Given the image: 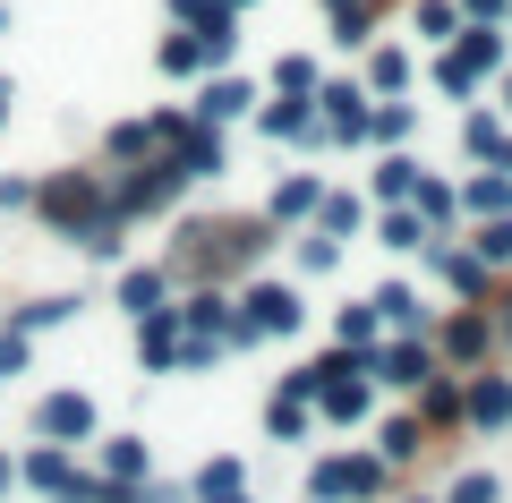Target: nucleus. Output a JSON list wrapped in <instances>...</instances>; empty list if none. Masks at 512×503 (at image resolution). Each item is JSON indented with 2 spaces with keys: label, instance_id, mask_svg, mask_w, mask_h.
<instances>
[{
  "label": "nucleus",
  "instance_id": "obj_28",
  "mask_svg": "<svg viewBox=\"0 0 512 503\" xmlns=\"http://www.w3.org/2000/svg\"><path fill=\"white\" fill-rule=\"evenodd\" d=\"M419 239H427L419 214H384V248H419Z\"/></svg>",
  "mask_w": 512,
  "mask_h": 503
},
{
  "label": "nucleus",
  "instance_id": "obj_43",
  "mask_svg": "<svg viewBox=\"0 0 512 503\" xmlns=\"http://www.w3.org/2000/svg\"><path fill=\"white\" fill-rule=\"evenodd\" d=\"M504 103H512V86H504Z\"/></svg>",
  "mask_w": 512,
  "mask_h": 503
},
{
  "label": "nucleus",
  "instance_id": "obj_30",
  "mask_svg": "<svg viewBox=\"0 0 512 503\" xmlns=\"http://www.w3.org/2000/svg\"><path fill=\"white\" fill-rule=\"evenodd\" d=\"M367 77H376V86L393 94V86H402V77H410V60H402V52H376V69H367Z\"/></svg>",
  "mask_w": 512,
  "mask_h": 503
},
{
  "label": "nucleus",
  "instance_id": "obj_17",
  "mask_svg": "<svg viewBox=\"0 0 512 503\" xmlns=\"http://www.w3.org/2000/svg\"><path fill=\"white\" fill-rule=\"evenodd\" d=\"M444 342H453V359H478V350H487V316H453Z\"/></svg>",
  "mask_w": 512,
  "mask_h": 503
},
{
  "label": "nucleus",
  "instance_id": "obj_15",
  "mask_svg": "<svg viewBox=\"0 0 512 503\" xmlns=\"http://www.w3.org/2000/svg\"><path fill=\"white\" fill-rule=\"evenodd\" d=\"M77 316V299H35V307H18V333H43V324H69Z\"/></svg>",
  "mask_w": 512,
  "mask_h": 503
},
{
  "label": "nucleus",
  "instance_id": "obj_29",
  "mask_svg": "<svg viewBox=\"0 0 512 503\" xmlns=\"http://www.w3.org/2000/svg\"><path fill=\"white\" fill-rule=\"evenodd\" d=\"M146 145H154V128H146V120H128V128H111V154H146Z\"/></svg>",
  "mask_w": 512,
  "mask_h": 503
},
{
  "label": "nucleus",
  "instance_id": "obj_20",
  "mask_svg": "<svg viewBox=\"0 0 512 503\" xmlns=\"http://www.w3.org/2000/svg\"><path fill=\"white\" fill-rule=\"evenodd\" d=\"M461 145H470L478 162H495V145H504V128H495L487 111H470V128H461Z\"/></svg>",
  "mask_w": 512,
  "mask_h": 503
},
{
  "label": "nucleus",
  "instance_id": "obj_24",
  "mask_svg": "<svg viewBox=\"0 0 512 503\" xmlns=\"http://www.w3.org/2000/svg\"><path fill=\"white\" fill-rule=\"evenodd\" d=\"M444 273H453L461 299H478V290H487V265H478V256H444Z\"/></svg>",
  "mask_w": 512,
  "mask_h": 503
},
{
  "label": "nucleus",
  "instance_id": "obj_1",
  "mask_svg": "<svg viewBox=\"0 0 512 503\" xmlns=\"http://www.w3.org/2000/svg\"><path fill=\"white\" fill-rule=\"evenodd\" d=\"M43 214H52L60 231L77 239V248H86V239L103 231V222H120V214H111V205H103V188L86 180V171H69V180H52V188H43Z\"/></svg>",
  "mask_w": 512,
  "mask_h": 503
},
{
  "label": "nucleus",
  "instance_id": "obj_26",
  "mask_svg": "<svg viewBox=\"0 0 512 503\" xmlns=\"http://www.w3.org/2000/svg\"><path fill=\"white\" fill-rule=\"evenodd\" d=\"M316 214H325V231H359V197H316Z\"/></svg>",
  "mask_w": 512,
  "mask_h": 503
},
{
  "label": "nucleus",
  "instance_id": "obj_40",
  "mask_svg": "<svg viewBox=\"0 0 512 503\" xmlns=\"http://www.w3.org/2000/svg\"><path fill=\"white\" fill-rule=\"evenodd\" d=\"M0 120H9V86H0Z\"/></svg>",
  "mask_w": 512,
  "mask_h": 503
},
{
  "label": "nucleus",
  "instance_id": "obj_8",
  "mask_svg": "<svg viewBox=\"0 0 512 503\" xmlns=\"http://www.w3.org/2000/svg\"><path fill=\"white\" fill-rule=\"evenodd\" d=\"M478 265H512V214H478Z\"/></svg>",
  "mask_w": 512,
  "mask_h": 503
},
{
  "label": "nucleus",
  "instance_id": "obj_10",
  "mask_svg": "<svg viewBox=\"0 0 512 503\" xmlns=\"http://www.w3.org/2000/svg\"><path fill=\"white\" fill-rule=\"evenodd\" d=\"M316 197H325L316 180H282V188H274V222H299V214H316Z\"/></svg>",
  "mask_w": 512,
  "mask_h": 503
},
{
  "label": "nucleus",
  "instance_id": "obj_33",
  "mask_svg": "<svg viewBox=\"0 0 512 503\" xmlns=\"http://www.w3.org/2000/svg\"><path fill=\"white\" fill-rule=\"evenodd\" d=\"M419 26L427 35H453V0H419Z\"/></svg>",
  "mask_w": 512,
  "mask_h": 503
},
{
  "label": "nucleus",
  "instance_id": "obj_4",
  "mask_svg": "<svg viewBox=\"0 0 512 503\" xmlns=\"http://www.w3.org/2000/svg\"><path fill=\"white\" fill-rule=\"evenodd\" d=\"M461 410H470L478 427H512V384L504 376H478L470 393H461Z\"/></svg>",
  "mask_w": 512,
  "mask_h": 503
},
{
  "label": "nucleus",
  "instance_id": "obj_6",
  "mask_svg": "<svg viewBox=\"0 0 512 503\" xmlns=\"http://www.w3.org/2000/svg\"><path fill=\"white\" fill-rule=\"evenodd\" d=\"M248 103H256V86H239V77H214V86L197 94V120H205V128H214V120H239Z\"/></svg>",
  "mask_w": 512,
  "mask_h": 503
},
{
  "label": "nucleus",
  "instance_id": "obj_16",
  "mask_svg": "<svg viewBox=\"0 0 512 503\" xmlns=\"http://www.w3.org/2000/svg\"><path fill=\"white\" fill-rule=\"evenodd\" d=\"M333 333H342V350H367V342H376V307H342Z\"/></svg>",
  "mask_w": 512,
  "mask_h": 503
},
{
  "label": "nucleus",
  "instance_id": "obj_7",
  "mask_svg": "<svg viewBox=\"0 0 512 503\" xmlns=\"http://www.w3.org/2000/svg\"><path fill=\"white\" fill-rule=\"evenodd\" d=\"M316 495H376V461H325Z\"/></svg>",
  "mask_w": 512,
  "mask_h": 503
},
{
  "label": "nucleus",
  "instance_id": "obj_34",
  "mask_svg": "<svg viewBox=\"0 0 512 503\" xmlns=\"http://www.w3.org/2000/svg\"><path fill=\"white\" fill-rule=\"evenodd\" d=\"M461 410V393H453V384H436V376H427V418H453Z\"/></svg>",
  "mask_w": 512,
  "mask_h": 503
},
{
  "label": "nucleus",
  "instance_id": "obj_2",
  "mask_svg": "<svg viewBox=\"0 0 512 503\" xmlns=\"http://www.w3.org/2000/svg\"><path fill=\"white\" fill-rule=\"evenodd\" d=\"M43 435H52V444L94 435V401H86V393H52V401H43Z\"/></svg>",
  "mask_w": 512,
  "mask_h": 503
},
{
  "label": "nucleus",
  "instance_id": "obj_3",
  "mask_svg": "<svg viewBox=\"0 0 512 503\" xmlns=\"http://www.w3.org/2000/svg\"><path fill=\"white\" fill-rule=\"evenodd\" d=\"M137 350H146V367H180V307H146Z\"/></svg>",
  "mask_w": 512,
  "mask_h": 503
},
{
  "label": "nucleus",
  "instance_id": "obj_19",
  "mask_svg": "<svg viewBox=\"0 0 512 503\" xmlns=\"http://www.w3.org/2000/svg\"><path fill=\"white\" fill-rule=\"evenodd\" d=\"M265 137H316V120L299 103H274V111H265Z\"/></svg>",
  "mask_w": 512,
  "mask_h": 503
},
{
  "label": "nucleus",
  "instance_id": "obj_14",
  "mask_svg": "<svg viewBox=\"0 0 512 503\" xmlns=\"http://www.w3.org/2000/svg\"><path fill=\"white\" fill-rule=\"evenodd\" d=\"M470 214H512V180L495 171V180H470Z\"/></svg>",
  "mask_w": 512,
  "mask_h": 503
},
{
  "label": "nucleus",
  "instance_id": "obj_9",
  "mask_svg": "<svg viewBox=\"0 0 512 503\" xmlns=\"http://www.w3.org/2000/svg\"><path fill=\"white\" fill-rule=\"evenodd\" d=\"M180 324H197L205 342H222V333H231V307H222L214 290H205V299H188V307H180Z\"/></svg>",
  "mask_w": 512,
  "mask_h": 503
},
{
  "label": "nucleus",
  "instance_id": "obj_42",
  "mask_svg": "<svg viewBox=\"0 0 512 503\" xmlns=\"http://www.w3.org/2000/svg\"><path fill=\"white\" fill-rule=\"evenodd\" d=\"M0 486H9V461H0Z\"/></svg>",
  "mask_w": 512,
  "mask_h": 503
},
{
  "label": "nucleus",
  "instance_id": "obj_41",
  "mask_svg": "<svg viewBox=\"0 0 512 503\" xmlns=\"http://www.w3.org/2000/svg\"><path fill=\"white\" fill-rule=\"evenodd\" d=\"M222 9H248V0H222Z\"/></svg>",
  "mask_w": 512,
  "mask_h": 503
},
{
  "label": "nucleus",
  "instance_id": "obj_13",
  "mask_svg": "<svg viewBox=\"0 0 512 503\" xmlns=\"http://www.w3.org/2000/svg\"><path fill=\"white\" fill-rule=\"evenodd\" d=\"M26 478H35V486H52V495H69V486H77V469L60 461V452H35V461H26Z\"/></svg>",
  "mask_w": 512,
  "mask_h": 503
},
{
  "label": "nucleus",
  "instance_id": "obj_35",
  "mask_svg": "<svg viewBox=\"0 0 512 503\" xmlns=\"http://www.w3.org/2000/svg\"><path fill=\"white\" fill-rule=\"evenodd\" d=\"M453 503H495V478H478V469H470V478L453 486Z\"/></svg>",
  "mask_w": 512,
  "mask_h": 503
},
{
  "label": "nucleus",
  "instance_id": "obj_11",
  "mask_svg": "<svg viewBox=\"0 0 512 503\" xmlns=\"http://www.w3.org/2000/svg\"><path fill=\"white\" fill-rule=\"evenodd\" d=\"M376 197H393V205H402V197H419V162H402V154H393V162L376 171Z\"/></svg>",
  "mask_w": 512,
  "mask_h": 503
},
{
  "label": "nucleus",
  "instance_id": "obj_22",
  "mask_svg": "<svg viewBox=\"0 0 512 503\" xmlns=\"http://www.w3.org/2000/svg\"><path fill=\"white\" fill-rule=\"evenodd\" d=\"M163 69H171V77L205 69V43H197V35H171V43H163Z\"/></svg>",
  "mask_w": 512,
  "mask_h": 503
},
{
  "label": "nucleus",
  "instance_id": "obj_23",
  "mask_svg": "<svg viewBox=\"0 0 512 503\" xmlns=\"http://www.w3.org/2000/svg\"><path fill=\"white\" fill-rule=\"evenodd\" d=\"M367 137H384V145H402V137H410V103H384L376 120H367Z\"/></svg>",
  "mask_w": 512,
  "mask_h": 503
},
{
  "label": "nucleus",
  "instance_id": "obj_39",
  "mask_svg": "<svg viewBox=\"0 0 512 503\" xmlns=\"http://www.w3.org/2000/svg\"><path fill=\"white\" fill-rule=\"evenodd\" d=\"M495 162H504V180H512V145H495Z\"/></svg>",
  "mask_w": 512,
  "mask_h": 503
},
{
  "label": "nucleus",
  "instance_id": "obj_5",
  "mask_svg": "<svg viewBox=\"0 0 512 503\" xmlns=\"http://www.w3.org/2000/svg\"><path fill=\"white\" fill-rule=\"evenodd\" d=\"M367 367H376L384 384H427V376H436V359H427L419 342H402V350H376V359H367Z\"/></svg>",
  "mask_w": 512,
  "mask_h": 503
},
{
  "label": "nucleus",
  "instance_id": "obj_38",
  "mask_svg": "<svg viewBox=\"0 0 512 503\" xmlns=\"http://www.w3.org/2000/svg\"><path fill=\"white\" fill-rule=\"evenodd\" d=\"M470 9H478V18H495V9H504V0H470Z\"/></svg>",
  "mask_w": 512,
  "mask_h": 503
},
{
  "label": "nucleus",
  "instance_id": "obj_21",
  "mask_svg": "<svg viewBox=\"0 0 512 503\" xmlns=\"http://www.w3.org/2000/svg\"><path fill=\"white\" fill-rule=\"evenodd\" d=\"M265 427H274V435H308V401H299V393H282L274 410H265Z\"/></svg>",
  "mask_w": 512,
  "mask_h": 503
},
{
  "label": "nucleus",
  "instance_id": "obj_31",
  "mask_svg": "<svg viewBox=\"0 0 512 503\" xmlns=\"http://www.w3.org/2000/svg\"><path fill=\"white\" fill-rule=\"evenodd\" d=\"M419 205H427V222H453V188H436V180H419Z\"/></svg>",
  "mask_w": 512,
  "mask_h": 503
},
{
  "label": "nucleus",
  "instance_id": "obj_18",
  "mask_svg": "<svg viewBox=\"0 0 512 503\" xmlns=\"http://www.w3.org/2000/svg\"><path fill=\"white\" fill-rule=\"evenodd\" d=\"M367 307H376V316H393V324H419V299H410L402 282H384V290H376Z\"/></svg>",
  "mask_w": 512,
  "mask_h": 503
},
{
  "label": "nucleus",
  "instance_id": "obj_12",
  "mask_svg": "<svg viewBox=\"0 0 512 503\" xmlns=\"http://www.w3.org/2000/svg\"><path fill=\"white\" fill-rule=\"evenodd\" d=\"M120 307H128V316L163 307V273H128V282H120Z\"/></svg>",
  "mask_w": 512,
  "mask_h": 503
},
{
  "label": "nucleus",
  "instance_id": "obj_25",
  "mask_svg": "<svg viewBox=\"0 0 512 503\" xmlns=\"http://www.w3.org/2000/svg\"><path fill=\"white\" fill-rule=\"evenodd\" d=\"M111 478H128V486L146 478V444H128V435H120V444H111Z\"/></svg>",
  "mask_w": 512,
  "mask_h": 503
},
{
  "label": "nucleus",
  "instance_id": "obj_27",
  "mask_svg": "<svg viewBox=\"0 0 512 503\" xmlns=\"http://www.w3.org/2000/svg\"><path fill=\"white\" fill-rule=\"evenodd\" d=\"M410 452H419V427H410V418H393V427H384V461H410Z\"/></svg>",
  "mask_w": 512,
  "mask_h": 503
},
{
  "label": "nucleus",
  "instance_id": "obj_37",
  "mask_svg": "<svg viewBox=\"0 0 512 503\" xmlns=\"http://www.w3.org/2000/svg\"><path fill=\"white\" fill-rule=\"evenodd\" d=\"M205 503H248V495H239V486H222V495H205Z\"/></svg>",
  "mask_w": 512,
  "mask_h": 503
},
{
  "label": "nucleus",
  "instance_id": "obj_36",
  "mask_svg": "<svg viewBox=\"0 0 512 503\" xmlns=\"http://www.w3.org/2000/svg\"><path fill=\"white\" fill-rule=\"evenodd\" d=\"M26 367V333H0V376H18Z\"/></svg>",
  "mask_w": 512,
  "mask_h": 503
},
{
  "label": "nucleus",
  "instance_id": "obj_32",
  "mask_svg": "<svg viewBox=\"0 0 512 503\" xmlns=\"http://www.w3.org/2000/svg\"><path fill=\"white\" fill-rule=\"evenodd\" d=\"M222 486H239V461H205V478H197V495H222Z\"/></svg>",
  "mask_w": 512,
  "mask_h": 503
}]
</instances>
